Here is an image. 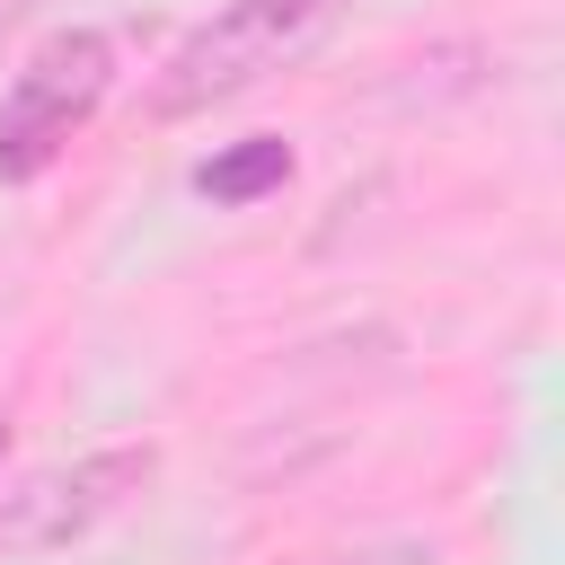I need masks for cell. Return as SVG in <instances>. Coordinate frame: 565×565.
I'll use <instances>...</instances> for the list:
<instances>
[{
    "mask_svg": "<svg viewBox=\"0 0 565 565\" xmlns=\"http://www.w3.org/2000/svg\"><path fill=\"white\" fill-rule=\"evenodd\" d=\"M159 477V441H97L79 459H53L35 477H18L0 494V565L18 556H62L88 530H106L115 512H132Z\"/></svg>",
    "mask_w": 565,
    "mask_h": 565,
    "instance_id": "cell-3",
    "label": "cell"
},
{
    "mask_svg": "<svg viewBox=\"0 0 565 565\" xmlns=\"http://www.w3.org/2000/svg\"><path fill=\"white\" fill-rule=\"evenodd\" d=\"M274 185H291V141H274V132L230 141V150H212V159L194 168V194H212V203H256V194H274Z\"/></svg>",
    "mask_w": 565,
    "mask_h": 565,
    "instance_id": "cell-4",
    "label": "cell"
},
{
    "mask_svg": "<svg viewBox=\"0 0 565 565\" xmlns=\"http://www.w3.org/2000/svg\"><path fill=\"white\" fill-rule=\"evenodd\" d=\"M335 565H415V556H335Z\"/></svg>",
    "mask_w": 565,
    "mask_h": 565,
    "instance_id": "cell-7",
    "label": "cell"
},
{
    "mask_svg": "<svg viewBox=\"0 0 565 565\" xmlns=\"http://www.w3.org/2000/svg\"><path fill=\"white\" fill-rule=\"evenodd\" d=\"M335 26H344V0H221L203 26H185L168 44V62L141 88V115L150 124H194L212 106H238L274 71L309 62Z\"/></svg>",
    "mask_w": 565,
    "mask_h": 565,
    "instance_id": "cell-1",
    "label": "cell"
},
{
    "mask_svg": "<svg viewBox=\"0 0 565 565\" xmlns=\"http://www.w3.org/2000/svg\"><path fill=\"white\" fill-rule=\"evenodd\" d=\"M9 441H18V424H9V406H0V468H9Z\"/></svg>",
    "mask_w": 565,
    "mask_h": 565,
    "instance_id": "cell-6",
    "label": "cell"
},
{
    "mask_svg": "<svg viewBox=\"0 0 565 565\" xmlns=\"http://www.w3.org/2000/svg\"><path fill=\"white\" fill-rule=\"evenodd\" d=\"M115 97V35L62 26L26 53V71L0 88V185H35Z\"/></svg>",
    "mask_w": 565,
    "mask_h": 565,
    "instance_id": "cell-2",
    "label": "cell"
},
{
    "mask_svg": "<svg viewBox=\"0 0 565 565\" xmlns=\"http://www.w3.org/2000/svg\"><path fill=\"white\" fill-rule=\"evenodd\" d=\"M35 9H44V0H0V35H18V26L35 18Z\"/></svg>",
    "mask_w": 565,
    "mask_h": 565,
    "instance_id": "cell-5",
    "label": "cell"
}]
</instances>
